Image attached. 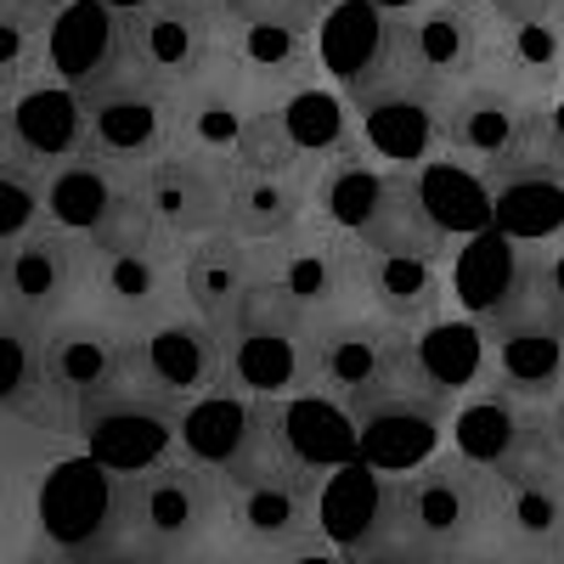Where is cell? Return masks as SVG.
Listing matches in <instances>:
<instances>
[{"label":"cell","mask_w":564,"mask_h":564,"mask_svg":"<svg viewBox=\"0 0 564 564\" xmlns=\"http://www.w3.org/2000/svg\"><path fill=\"white\" fill-rule=\"evenodd\" d=\"M452 564H525L513 547H502V536L497 542H475V547H457L452 553Z\"/></svg>","instance_id":"42"},{"label":"cell","mask_w":564,"mask_h":564,"mask_svg":"<svg viewBox=\"0 0 564 564\" xmlns=\"http://www.w3.org/2000/svg\"><path fill=\"white\" fill-rule=\"evenodd\" d=\"M130 170H108L97 159H68L57 164L52 175H45V220H52L57 231H68V238H97V226L108 220L119 186H124Z\"/></svg>","instance_id":"25"},{"label":"cell","mask_w":564,"mask_h":564,"mask_svg":"<svg viewBox=\"0 0 564 564\" xmlns=\"http://www.w3.org/2000/svg\"><path fill=\"white\" fill-rule=\"evenodd\" d=\"M356 238L379 254H412V260H446V249H452V231L423 204V181L406 164H384L379 198L361 215Z\"/></svg>","instance_id":"16"},{"label":"cell","mask_w":564,"mask_h":564,"mask_svg":"<svg viewBox=\"0 0 564 564\" xmlns=\"http://www.w3.org/2000/svg\"><path fill=\"white\" fill-rule=\"evenodd\" d=\"M475 79H491L513 97H536V102L564 90V18H531V23L491 18V52Z\"/></svg>","instance_id":"20"},{"label":"cell","mask_w":564,"mask_h":564,"mask_svg":"<svg viewBox=\"0 0 564 564\" xmlns=\"http://www.w3.org/2000/svg\"><path fill=\"white\" fill-rule=\"evenodd\" d=\"M345 564H452V553L435 542H417L384 520H367V531L345 542Z\"/></svg>","instance_id":"37"},{"label":"cell","mask_w":564,"mask_h":564,"mask_svg":"<svg viewBox=\"0 0 564 564\" xmlns=\"http://www.w3.org/2000/svg\"><path fill=\"white\" fill-rule=\"evenodd\" d=\"M497 508H502V486H497V475L486 463L463 457V452H435L423 468H412V475H384L379 480V508H372V520L457 553V547L502 536Z\"/></svg>","instance_id":"1"},{"label":"cell","mask_w":564,"mask_h":564,"mask_svg":"<svg viewBox=\"0 0 564 564\" xmlns=\"http://www.w3.org/2000/svg\"><path fill=\"white\" fill-rule=\"evenodd\" d=\"M497 531H502V547H513L525 564L564 558V491H553V486H502Z\"/></svg>","instance_id":"28"},{"label":"cell","mask_w":564,"mask_h":564,"mask_svg":"<svg viewBox=\"0 0 564 564\" xmlns=\"http://www.w3.org/2000/svg\"><path fill=\"white\" fill-rule=\"evenodd\" d=\"M130 356V322L113 316H63L45 334V384L57 401L79 406L90 395H102L124 379Z\"/></svg>","instance_id":"11"},{"label":"cell","mask_w":564,"mask_h":564,"mask_svg":"<svg viewBox=\"0 0 564 564\" xmlns=\"http://www.w3.org/2000/svg\"><path fill=\"white\" fill-rule=\"evenodd\" d=\"M276 108H282V124H289V135L300 141L305 164H322V159L345 153L350 141H361V135H356V113H350V102L334 97V90H327L322 79L305 85V90H294V97H289V102H276Z\"/></svg>","instance_id":"30"},{"label":"cell","mask_w":564,"mask_h":564,"mask_svg":"<svg viewBox=\"0 0 564 564\" xmlns=\"http://www.w3.org/2000/svg\"><path fill=\"white\" fill-rule=\"evenodd\" d=\"M513 417H520V401H508V395H497V390L480 395L475 406H463V417H457V452L491 468V463L508 452Z\"/></svg>","instance_id":"36"},{"label":"cell","mask_w":564,"mask_h":564,"mask_svg":"<svg viewBox=\"0 0 564 564\" xmlns=\"http://www.w3.org/2000/svg\"><path fill=\"white\" fill-rule=\"evenodd\" d=\"M52 29V18H40L29 7H12V0H0V90H18L29 57H34V40Z\"/></svg>","instance_id":"38"},{"label":"cell","mask_w":564,"mask_h":564,"mask_svg":"<svg viewBox=\"0 0 564 564\" xmlns=\"http://www.w3.org/2000/svg\"><path fill=\"white\" fill-rule=\"evenodd\" d=\"M260 276H271L265 249L243 243L238 231H215V238L186 243V254H181V300H186L193 316L215 322V316H226L231 305H238L243 289L260 282Z\"/></svg>","instance_id":"22"},{"label":"cell","mask_w":564,"mask_h":564,"mask_svg":"<svg viewBox=\"0 0 564 564\" xmlns=\"http://www.w3.org/2000/svg\"><path fill=\"white\" fill-rule=\"evenodd\" d=\"M119 497H124V536L159 542L170 553L204 542L226 520V480L193 457L119 480Z\"/></svg>","instance_id":"4"},{"label":"cell","mask_w":564,"mask_h":564,"mask_svg":"<svg viewBox=\"0 0 564 564\" xmlns=\"http://www.w3.org/2000/svg\"><path fill=\"white\" fill-rule=\"evenodd\" d=\"M175 564H260V558L249 553V542H243V547H238V542H231V547H215V542L204 536V542H193V547H181Z\"/></svg>","instance_id":"41"},{"label":"cell","mask_w":564,"mask_h":564,"mask_svg":"<svg viewBox=\"0 0 564 564\" xmlns=\"http://www.w3.org/2000/svg\"><path fill=\"white\" fill-rule=\"evenodd\" d=\"M311 220H316L311 170L254 175V170L231 164V231H238L243 243H289Z\"/></svg>","instance_id":"23"},{"label":"cell","mask_w":564,"mask_h":564,"mask_svg":"<svg viewBox=\"0 0 564 564\" xmlns=\"http://www.w3.org/2000/svg\"><path fill=\"white\" fill-rule=\"evenodd\" d=\"M446 417L452 412H372L356 417V457L372 463L379 475H412L441 452L446 435Z\"/></svg>","instance_id":"26"},{"label":"cell","mask_w":564,"mask_h":564,"mask_svg":"<svg viewBox=\"0 0 564 564\" xmlns=\"http://www.w3.org/2000/svg\"><path fill=\"white\" fill-rule=\"evenodd\" d=\"M85 159L108 170H148L175 153V90H159L148 79L113 74L108 85L85 90Z\"/></svg>","instance_id":"5"},{"label":"cell","mask_w":564,"mask_h":564,"mask_svg":"<svg viewBox=\"0 0 564 564\" xmlns=\"http://www.w3.org/2000/svg\"><path fill=\"white\" fill-rule=\"evenodd\" d=\"M85 282H97V249L57 226H34L0 249V305L18 316H68Z\"/></svg>","instance_id":"7"},{"label":"cell","mask_w":564,"mask_h":564,"mask_svg":"<svg viewBox=\"0 0 564 564\" xmlns=\"http://www.w3.org/2000/svg\"><path fill=\"white\" fill-rule=\"evenodd\" d=\"M124 379L153 390L175 406L198 401L220 384V339L215 327L193 311H170L148 316L130 327V356H124Z\"/></svg>","instance_id":"6"},{"label":"cell","mask_w":564,"mask_h":564,"mask_svg":"<svg viewBox=\"0 0 564 564\" xmlns=\"http://www.w3.org/2000/svg\"><path fill=\"white\" fill-rule=\"evenodd\" d=\"M531 108H536V97H513V90H502L491 79H468V85L452 90L446 108H441V141H446V153H457L463 164L486 170L508 141L520 135Z\"/></svg>","instance_id":"18"},{"label":"cell","mask_w":564,"mask_h":564,"mask_svg":"<svg viewBox=\"0 0 564 564\" xmlns=\"http://www.w3.org/2000/svg\"><path fill=\"white\" fill-rule=\"evenodd\" d=\"M542 249V271H547V289H553V300L564 305V231L558 238H547V243H536Z\"/></svg>","instance_id":"43"},{"label":"cell","mask_w":564,"mask_h":564,"mask_svg":"<svg viewBox=\"0 0 564 564\" xmlns=\"http://www.w3.org/2000/svg\"><path fill=\"white\" fill-rule=\"evenodd\" d=\"M452 85L435 79V68L417 57L412 45V29H406V12L390 7L379 18V45H372V57L345 79V102L350 108H379V102H441L446 108Z\"/></svg>","instance_id":"15"},{"label":"cell","mask_w":564,"mask_h":564,"mask_svg":"<svg viewBox=\"0 0 564 564\" xmlns=\"http://www.w3.org/2000/svg\"><path fill=\"white\" fill-rule=\"evenodd\" d=\"M79 441H85L97 468H108L119 480H135V475H148V468L175 463L181 406L119 379L113 390L79 401Z\"/></svg>","instance_id":"3"},{"label":"cell","mask_w":564,"mask_h":564,"mask_svg":"<svg viewBox=\"0 0 564 564\" xmlns=\"http://www.w3.org/2000/svg\"><path fill=\"white\" fill-rule=\"evenodd\" d=\"M547 430H553V441H558V452H564V395L547 401Z\"/></svg>","instance_id":"45"},{"label":"cell","mask_w":564,"mask_h":564,"mask_svg":"<svg viewBox=\"0 0 564 564\" xmlns=\"http://www.w3.org/2000/svg\"><path fill=\"white\" fill-rule=\"evenodd\" d=\"M220 45L215 0H141L119 12V74L159 90L193 85Z\"/></svg>","instance_id":"2"},{"label":"cell","mask_w":564,"mask_h":564,"mask_svg":"<svg viewBox=\"0 0 564 564\" xmlns=\"http://www.w3.org/2000/svg\"><path fill=\"white\" fill-rule=\"evenodd\" d=\"M141 193L153 215L175 231L181 243L231 231V159H204V153H164L159 164L135 170Z\"/></svg>","instance_id":"9"},{"label":"cell","mask_w":564,"mask_h":564,"mask_svg":"<svg viewBox=\"0 0 564 564\" xmlns=\"http://www.w3.org/2000/svg\"><path fill=\"white\" fill-rule=\"evenodd\" d=\"M220 339V384L249 401L311 395V345L305 334H215Z\"/></svg>","instance_id":"17"},{"label":"cell","mask_w":564,"mask_h":564,"mask_svg":"<svg viewBox=\"0 0 564 564\" xmlns=\"http://www.w3.org/2000/svg\"><path fill=\"white\" fill-rule=\"evenodd\" d=\"M553 564H564V558H553Z\"/></svg>","instance_id":"46"},{"label":"cell","mask_w":564,"mask_h":564,"mask_svg":"<svg viewBox=\"0 0 564 564\" xmlns=\"http://www.w3.org/2000/svg\"><path fill=\"white\" fill-rule=\"evenodd\" d=\"M12 7H29V12H40V18H57L63 7H74V0H12Z\"/></svg>","instance_id":"44"},{"label":"cell","mask_w":564,"mask_h":564,"mask_svg":"<svg viewBox=\"0 0 564 564\" xmlns=\"http://www.w3.org/2000/svg\"><path fill=\"white\" fill-rule=\"evenodd\" d=\"M74 564H175L170 547L159 542H141V536H119L108 547H85V553H68Z\"/></svg>","instance_id":"40"},{"label":"cell","mask_w":564,"mask_h":564,"mask_svg":"<svg viewBox=\"0 0 564 564\" xmlns=\"http://www.w3.org/2000/svg\"><path fill=\"white\" fill-rule=\"evenodd\" d=\"M220 57L238 68V79L254 97V108L289 102L294 90L316 85V74H322L316 45H311L305 29L260 23V18H231V12H220Z\"/></svg>","instance_id":"8"},{"label":"cell","mask_w":564,"mask_h":564,"mask_svg":"<svg viewBox=\"0 0 564 564\" xmlns=\"http://www.w3.org/2000/svg\"><path fill=\"white\" fill-rule=\"evenodd\" d=\"M226 520H231V531H238V542H249V547H260V553L311 547V542H322L316 475L226 486Z\"/></svg>","instance_id":"12"},{"label":"cell","mask_w":564,"mask_h":564,"mask_svg":"<svg viewBox=\"0 0 564 564\" xmlns=\"http://www.w3.org/2000/svg\"><path fill=\"white\" fill-rule=\"evenodd\" d=\"M406 29H412L417 57L452 90L475 79L486 52H491V7L486 0H423L417 12H406Z\"/></svg>","instance_id":"19"},{"label":"cell","mask_w":564,"mask_h":564,"mask_svg":"<svg viewBox=\"0 0 564 564\" xmlns=\"http://www.w3.org/2000/svg\"><path fill=\"white\" fill-rule=\"evenodd\" d=\"M45 384V327L0 305V406H29Z\"/></svg>","instance_id":"31"},{"label":"cell","mask_w":564,"mask_h":564,"mask_svg":"<svg viewBox=\"0 0 564 564\" xmlns=\"http://www.w3.org/2000/svg\"><path fill=\"white\" fill-rule=\"evenodd\" d=\"M40 520L68 553H85V547H108L124 536V497H119V475L97 463H79V468H63V475L45 480V497H40Z\"/></svg>","instance_id":"14"},{"label":"cell","mask_w":564,"mask_h":564,"mask_svg":"<svg viewBox=\"0 0 564 564\" xmlns=\"http://www.w3.org/2000/svg\"><path fill=\"white\" fill-rule=\"evenodd\" d=\"M406 327L384 322V316H350V322H311L305 345H311V395H327L334 406H345L356 390L372 384V372L384 367L390 345Z\"/></svg>","instance_id":"13"},{"label":"cell","mask_w":564,"mask_h":564,"mask_svg":"<svg viewBox=\"0 0 564 564\" xmlns=\"http://www.w3.org/2000/svg\"><path fill=\"white\" fill-rule=\"evenodd\" d=\"M249 406H254L249 395H231V390H209L198 401H186L181 406V452L220 475V468L238 457V446H243Z\"/></svg>","instance_id":"29"},{"label":"cell","mask_w":564,"mask_h":564,"mask_svg":"<svg viewBox=\"0 0 564 564\" xmlns=\"http://www.w3.org/2000/svg\"><path fill=\"white\" fill-rule=\"evenodd\" d=\"M486 372L497 395L520 406H547L564 395V334H497Z\"/></svg>","instance_id":"24"},{"label":"cell","mask_w":564,"mask_h":564,"mask_svg":"<svg viewBox=\"0 0 564 564\" xmlns=\"http://www.w3.org/2000/svg\"><path fill=\"white\" fill-rule=\"evenodd\" d=\"M361 243V238H356ZM361 294L367 311L384 316L406 334H423L446 316V276L441 260H412V254H379L361 243Z\"/></svg>","instance_id":"21"},{"label":"cell","mask_w":564,"mask_h":564,"mask_svg":"<svg viewBox=\"0 0 564 564\" xmlns=\"http://www.w3.org/2000/svg\"><path fill=\"white\" fill-rule=\"evenodd\" d=\"M85 135H90V119H85V90L68 85V79H34V85H18L7 90L0 102V141L29 159L34 170L40 164H68V159H85Z\"/></svg>","instance_id":"10"},{"label":"cell","mask_w":564,"mask_h":564,"mask_svg":"<svg viewBox=\"0 0 564 564\" xmlns=\"http://www.w3.org/2000/svg\"><path fill=\"white\" fill-rule=\"evenodd\" d=\"M497 193V220L520 243H547L564 231V181H508Z\"/></svg>","instance_id":"32"},{"label":"cell","mask_w":564,"mask_h":564,"mask_svg":"<svg viewBox=\"0 0 564 564\" xmlns=\"http://www.w3.org/2000/svg\"><path fill=\"white\" fill-rule=\"evenodd\" d=\"M361 148L379 164H423L435 159L441 141V102H379V108H350Z\"/></svg>","instance_id":"27"},{"label":"cell","mask_w":564,"mask_h":564,"mask_svg":"<svg viewBox=\"0 0 564 564\" xmlns=\"http://www.w3.org/2000/svg\"><path fill=\"white\" fill-rule=\"evenodd\" d=\"M231 164H238V170H254V175H294V170H311L305 153H300V141L289 135V124H282V108L249 113Z\"/></svg>","instance_id":"34"},{"label":"cell","mask_w":564,"mask_h":564,"mask_svg":"<svg viewBox=\"0 0 564 564\" xmlns=\"http://www.w3.org/2000/svg\"><path fill=\"white\" fill-rule=\"evenodd\" d=\"M220 12H231V18H260V23H289V29L316 34L327 0H220Z\"/></svg>","instance_id":"39"},{"label":"cell","mask_w":564,"mask_h":564,"mask_svg":"<svg viewBox=\"0 0 564 564\" xmlns=\"http://www.w3.org/2000/svg\"><path fill=\"white\" fill-rule=\"evenodd\" d=\"M40 215H45V181L34 175L29 159H18L0 141V249L18 243L23 231H34Z\"/></svg>","instance_id":"35"},{"label":"cell","mask_w":564,"mask_h":564,"mask_svg":"<svg viewBox=\"0 0 564 564\" xmlns=\"http://www.w3.org/2000/svg\"><path fill=\"white\" fill-rule=\"evenodd\" d=\"M209 327H215V334H305L311 311L282 289L276 276H260V282L243 289V300L231 305L226 316H215Z\"/></svg>","instance_id":"33"}]
</instances>
